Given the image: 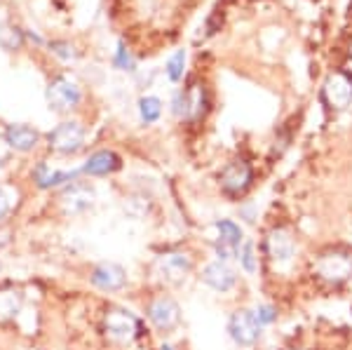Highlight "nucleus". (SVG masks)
<instances>
[{
	"label": "nucleus",
	"instance_id": "dca6fc26",
	"mask_svg": "<svg viewBox=\"0 0 352 350\" xmlns=\"http://www.w3.org/2000/svg\"><path fill=\"white\" fill-rule=\"evenodd\" d=\"M43 134L38 132L36 127L24 125V122H16V125H8L3 132V141L10 146L16 153H31V151L38 149Z\"/></svg>",
	"mask_w": 352,
	"mask_h": 350
},
{
	"label": "nucleus",
	"instance_id": "cd10ccee",
	"mask_svg": "<svg viewBox=\"0 0 352 350\" xmlns=\"http://www.w3.org/2000/svg\"><path fill=\"white\" fill-rule=\"evenodd\" d=\"M10 210H12V200H10L8 190L0 188V221H3V219L8 217Z\"/></svg>",
	"mask_w": 352,
	"mask_h": 350
},
{
	"label": "nucleus",
	"instance_id": "2eb2a0df",
	"mask_svg": "<svg viewBox=\"0 0 352 350\" xmlns=\"http://www.w3.org/2000/svg\"><path fill=\"white\" fill-rule=\"evenodd\" d=\"M82 177V167L76 169H52L47 162H38L33 169V184L41 190H54V188H64V186L78 182Z\"/></svg>",
	"mask_w": 352,
	"mask_h": 350
},
{
	"label": "nucleus",
	"instance_id": "9d476101",
	"mask_svg": "<svg viewBox=\"0 0 352 350\" xmlns=\"http://www.w3.org/2000/svg\"><path fill=\"white\" fill-rule=\"evenodd\" d=\"M87 129L80 120H61L47 132V146L59 155H76L85 149Z\"/></svg>",
	"mask_w": 352,
	"mask_h": 350
},
{
	"label": "nucleus",
	"instance_id": "aec40b11",
	"mask_svg": "<svg viewBox=\"0 0 352 350\" xmlns=\"http://www.w3.org/2000/svg\"><path fill=\"white\" fill-rule=\"evenodd\" d=\"M26 43V31H21L19 26L14 24H3L0 26V47L8 50V52H14V50H21Z\"/></svg>",
	"mask_w": 352,
	"mask_h": 350
},
{
	"label": "nucleus",
	"instance_id": "5701e85b",
	"mask_svg": "<svg viewBox=\"0 0 352 350\" xmlns=\"http://www.w3.org/2000/svg\"><path fill=\"white\" fill-rule=\"evenodd\" d=\"M113 66H116L118 71H127V73L136 71V59L124 43H118V50H116V54H113Z\"/></svg>",
	"mask_w": 352,
	"mask_h": 350
},
{
	"label": "nucleus",
	"instance_id": "bb28decb",
	"mask_svg": "<svg viewBox=\"0 0 352 350\" xmlns=\"http://www.w3.org/2000/svg\"><path fill=\"white\" fill-rule=\"evenodd\" d=\"M172 116L179 118V120H184V118H186V97H184V89L174 92V97H172Z\"/></svg>",
	"mask_w": 352,
	"mask_h": 350
},
{
	"label": "nucleus",
	"instance_id": "4be33fe9",
	"mask_svg": "<svg viewBox=\"0 0 352 350\" xmlns=\"http://www.w3.org/2000/svg\"><path fill=\"white\" fill-rule=\"evenodd\" d=\"M186 59H188L186 50H176V52L167 59V64H164V73H167V78H169L172 83H181V80H184Z\"/></svg>",
	"mask_w": 352,
	"mask_h": 350
},
{
	"label": "nucleus",
	"instance_id": "a211bd4d",
	"mask_svg": "<svg viewBox=\"0 0 352 350\" xmlns=\"http://www.w3.org/2000/svg\"><path fill=\"white\" fill-rule=\"evenodd\" d=\"M120 167H122V157L118 155L116 151L101 149V151H94V153L85 160L82 177H109V174H116Z\"/></svg>",
	"mask_w": 352,
	"mask_h": 350
},
{
	"label": "nucleus",
	"instance_id": "412c9836",
	"mask_svg": "<svg viewBox=\"0 0 352 350\" xmlns=\"http://www.w3.org/2000/svg\"><path fill=\"white\" fill-rule=\"evenodd\" d=\"M139 118L144 125H153L162 118V101L153 94H146V97L139 99Z\"/></svg>",
	"mask_w": 352,
	"mask_h": 350
},
{
	"label": "nucleus",
	"instance_id": "0eeeda50",
	"mask_svg": "<svg viewBox=\"0 0 352 350\" xmlns=\"http://www.w3.org/2000/svg\"><path fill=\"white\" fill-rule=\"evenodd\" d=\"M104 334L109 341L129 346L141 336V320L124 308H109L104 315V325H101Z\"/></svg>",
	"mask_w": 352,
	"mask_h": 350
},
{
	"label": "nucleus",
	"instance_id": "6ab92c4d",
	"mask_svg": "<svg viewBox=\"0 0 352 350\" xmlns=\"http://www.w3.org/2000/svg\"><path fill=\"white\" fill-rule=\"evenodd\" d=\"M237 263L244 275H256L263 266V256H261V245L256 240L247 238L242 242L240 252H237Z\"/></svg>",
	"mask_w": 352,
	"mask_h": 350
},
{
	"label": "nucleus",
	"instance_id": "393cba45",
	"mask_svg": "<svg viewBox=\"0 0 352 350\" xmlns=\"http://www.w3.org/2000/svg\"><path fill=\"white\" fill-rule=\"evenodd\" d=\"M50 52H52L54 56H59L61 61L76 59V50H73V45L68 41H52L50 43Z\"/></svg>",
	"mask_w": 352,
	"mask_h": 350
},
{
	"label": "nucleus",
	"instance_id": "f8f14e48",
	"mask_svg": "<svg viewBox=\"0 0 352 350\" xmlns=\"http://www.w3.org/2000/svg\"><path fill=\"white\" fill-rule=\"evenodd\" d=\"M59 205L66 217H82V214L92 212L96 205V188L87 182H73L61 188Z\"/></svg>",
	"mask_w": 352,
	"mask_h": 350
},
{
	"label": "nucleus",
	"instance_id": "a878e982",
	"mask_svg": "<svg viewBox=\"0 0 352 350\" xmlns=\"http://www.w3.org/2000/svg\"><path fill=\"white\" fill-rule=\"evenodd\" d=\"M237 217H240V221L244 223H256V219H258V207L254 205L252 200H242L240 202V207H237Z\"/></svg>",
	"mask_w": 352,
	"mask_h": 350
},
{
	"label": "nucleus",
	"instance_id": "f257e3e1",
	"mask_svg": "<svg viewBox=\"0 0 352 350\" xmlns=\"http://www.w3.org/2000/svg\"><path fill=\"white\" fill-rule=\"evenodd\" d=\"M261 256L263 263L275 275H289L298 261V238L292 226L275 223L265 230L261 240Z\"/></svg>",
	"mask_w": 352,
	"mask_h": 350
},
{
	"label": "nucleus",
	"instance_id": "39448f33",
	"mask_svg": "<svg viewBox=\"0 0 352 350\" xmlns=\"http://www.w3.org/2000/svg\"><path fill=\"white\" fill-rule=\"evenodd\" d=\"M254 165L247 160V157H235L228 165L221 169L219 174V188L221 193L230 200H242L244 195L252 190L254 186Z\"/></svg>",
	"mask_w": 352,
	"mask_h": 350
},
{
	"label": "nucleus",
	"instance_id": "7ed1b4c3",
	"mask_svg": "<svg viewBox=\"0 0 352 350\" xmlns=\"http://www.w3.org/2000/svg\"><path fill=\"white\" fill-rule=\"evenodd\" d=\"M192 270H195V259L186 250H167L157 254L153 261V275L167 287L184 285L192 275Z\"/></svg>",
	"mask_w": 352,
	"mask_h": 350
},
{
	"label": "nucleus",
	"instance_id": "4468645a",
	"mask_svg": "<svg viewBox=\"0 0 352 350\" xmlns=\"http://www.w3.org/2000/svg\"><path fill=\"white\" fill-rule=\"evenodd\" d=\"M322 99L331 111H345L352 106V78L345 71H333L322 85Z\"/></svg>",
	"mask_w": 352,
	"mask_h": 350
},
{
	"label": "nucleus",
	"instance_id": "f3484780",
	"mask_svg": "<svg viewBox=\"0 0 352 350\" xmlns=\"http://www.w3.org/2000/svg\"><path fill=\"white\" fill-rule=\"evenodd\" d=\"M184 97H186V118L184 120L197 122L204 120V116L209 113V94H207V87L202 83H190L188 87H184Z\"/></svg>",
	"mask_w": 352,
	"mask_h": 350
},
{
	"label": "nucleus",
	"instance_id": "7c9ffc66",
	"mask_svg": "<svg viewBox=\"0 0 352 350\" xmlns=\"http://www.w3.org/2000/svg\"><path fill=\"white\" fill-rule=\"evenodd\" d=\"M0 273H3V261H0Z\"/></svg>",
	"mask_w": 352,
	"mask_h": 350
},
{
	"label": "nucleus",
	"instance_id": "c756f323",
	"mask_svg": "<svg viewBox=\"0 0 352 350\" xmlns=\"http://www.w3.org/2000/svg\"><path fill=\"white\" fill-rule=\"evenodd\" d=\"M282 350H305V348H298V346H289V348H282Z\"/></svg>",
	"mask_w": 352,
	"mask_h": 350
},
{
	"label": "nucleus",
	"instance_id": "c85d7f7f",
	"mask_svg": "<svg viewBox=\"0 0 352 350\" xmlns=\"http://www.w3.org/2000/svg\"><path fill=\"white\" fill-rule=\"evenodd\" d=\"M157 350H176V348L172 346V343H160V348Z\"/></svg>",
	"mask_w": 352,
	"mask_h": 350
},
{
	"label": "nucleus",
	"instance_id": "b1692460",
	"mask_svg": "<svg viewBox=\"0 0 352 350\" xmlns=\"http://www.w3.org/2000/svg\"><path fill=\"white\" fill-rule=\"evenodd\" d=\"M254 313H256V318H258V322L261 327H272L280 320V308L275 306V303H270V301H263V303H258L256 308H254Z\"/></svg>",
	"mask_w": 352,
	"mask_h": 350
},
{
	"label": "nucleus",
	"instance_id": "ddd939ff",
	"mask_svg": "<svg viewBox=\"0 0 352 350\" xmlns=\"http://www.w3.org/2000/svg\"><path fill=\"white\" fill-rule=\"evenodd\" d=\"M127 282H129L127 268L116 261H99L89 270V285L99 292H106V294L122 292L124 287H127Z\"/></svg>",
	"mask_w": 352,
	"mask_h": 350
},
{
	"label": "nucleus",
	"instance_id": "6e6552de",
	"mask_svg": "<svg viewBox=\"0 0 352 350\" xmlns=\"http://www.w3.org/2000/svg\"><path fill=\"white\" fill-rule=\"evenodd\" d=\"M146 320L157 334H172L176 327L181 325V306L176 303L174 296L157 294L153 296L144 308Z\"/></svg>",
	"mask_w": 352,
	"mask_h": 350
},
{
	"label": "nucleus",
	"instance_id": "423d86ee",
	"mask_svg": "<svg viewBox=\"0 0 352 350\" xmlns=\"http://www.w3.org/2000/svg\"><path fill=\"white\" fill-rule=\"evenodd\" d=\"M214 230H217V235L212 240L214 259L228 263L237 261V252H240L242 242L247 240L242 223H237L235 219H217L214 221Z\"/></svg>",
	"mask_w": 352,
	"mask_h": 350
},
{
	"label": "nucleus",
	"instance_id": "9b49d317",
	"mask_svg": "<svg viewBox=\"0 0 352 350\" xmlns=\"http://www.w3.org/2000/svg\"><path fill=\"white\" fill-rule=\"evenodd\" d=\"M197 278H200L204 287H209V289L217 292V294H230V292H235L237 285H240V273H237V268L228 261H219V259L204 263Z\"/></svg>",
	"mask_w": 352,
	"mask_h": 350
},
{
	"label": "nucleus",
	"instance_id": "20e7f679",
	"mask_svg": "<svg viewBox=\"0 0 352 350\" xmlns=\"http://www.w3.org/2000/svg\"><path fill=\"white\" fill-rule=\"evenodd\" d=\"M228 336L237 348L254 350L263 338V327H261L254 308L240 306L230 313L228 318Z\"/></svg>",
	"mask_w": 352,
	"mask_h": 350
},
{
	"label": "nucleus",
	"instance_id": "1a4fd4ad",
	"mask_svg": "<svg viewBox=\"0 0 352 350\" xmlns=\"http://www.w3.org/2000/svg\"><path fill=\"white\" fill-rule=\"evenodd\" d=\"M45 99H47L50 111L54 113H71L80 106L82 89L71 76H54L45 87Z\"/></svg>",
	"mask_w": 352,
	"mask_h": 350
},
{
	"label": "nucleus",
	"instance_id": "f03ea898",
	"mask_svg": "<svg viewBox=\"0 0 352 350\" xmlns=\"http://www.w3.org/2000/svg\"><path fill=\"white\" fill-rule=\"evenodd\" d=\"M310 275L324 287H343L352 280V247L331 245L310 259Z\"/></svg>",
	"mask_w": 352,
	"mask_h": 350
}]
</instances>
